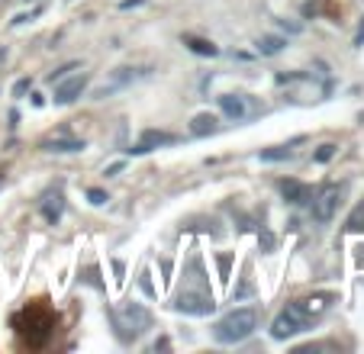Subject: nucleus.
Returning <instances> with one entry per match:
<instances>
[{
    "instance_id": "1",
    "label": "nucleus",
    "mask_w": 364,
    "mask_h": 354,
    "mask_svg": "<svg viewBox=\"0 0 364 354\" xmlns=\"http://www.w3.org/2000/svg\"><path fill=\"white\" fill-rule=\"evenodd\" d=\"M258 309L255 306H242V309H232V313H226L220 322L213 326V338L220 341V345H239V341L252 338L255 328H258Z\"/></svg>"
},
{
    "instance_id": "2",
    "label": "nucleus",
    "mask_w": 364,
    "mask_h": 354,
    "mask_svg": "<svg viewBox=\"0 0 364 354\" xmlns=\"http://www.w3.org/2000/svg\"><path fill=\"white\" fill-rule=\"evenodd\" d=\"M113 328L123 341H136L139 335H145L151 328V313L142 303H126V306L113 309Z\"/></svg>"
},
{
    "instance_id": "3",
    "label": "nucleus",
    "mask_w": 364,
    "mask_h": 354,
    "mask_svg": "<svg viewBox=\"0 0 364 354\" xmlns=\"http://www.w3.org/2000/svg\"><path fill=\"white\" fill-rule=\"evenodd\" d=\"M87 84H90V75H65L62 81H55V103L58 107H68V103H75L77 97L84 94V90H87Z\"/></svg>"
},
{
    "instance_id": "4",
    "label": "nucleus",
    "mask_w": 364,
    "mask_h": 354,
    "mask_svg": "<svg viewBox=\"0 0 364 354\" xmlns=\"http://www.w3.org/2000/svg\"><path fill=\"white\" fill-rule=\"evenodd\" d=\"M171 306L187 316H210L216 309V303L213 296H203V293H181V296H174Z\"/></svg>"
},
{
    "instance_id": "5",
    "label": "nucleus",
    "mask_w": 364,
    "mask_h": 354,
    "mask_svg": "<svg viewBox=\"0 0 364 354\" xmlns=\"http://www.w3.org/2000/svg\"><path fill=\"white\" fill-rule=\"evenodd\" d=\"M338 200H342V187H336V184L326 187V191L313 200V219H316V222H329L338 210Z\"/></svg>"
},
{
    "instance_id": "6",
    "label": "nucleus",
    "mask_w": 364,
    "mask_h": 354,
    "mask_svg": "<svg viewBox=\"0 0 364 354\" xmlns=\"http://www.w3.org/2000/svg\"><path fill=\"white\" fill-rule=\"evenodd\" d=\"M139 75H145V71H136V68H117V75L110 77V81H103L100 87L94 90V97L97 100H103V97H110V94H117V90H123L126 84H132Z\"/></svg>"
},
{
    "instance_id": "7",
    "label": "nucleus",
    "mask_w": 364,
    "mask_h": 354,
    "mask_svg": "<svg viewBox=\"0 0 364 354\" xmlns=\"http://www.w3.org/2000/svg\"><path fill=\"white\" fill-rule=\"evenodd\" d=\"M171 142H174V136H171V132H161V129H145V132H142V139H139V142L129 149V155H145V151L159 149V145H171Z\"/></svg>"
},
{
    "instance_id": "8",
    "label": "nucleus",
    "mask_w": 364,
    "mask_h": 354,
    "mask_svg": "<svg viewBox=\"0 0 364 354\" xmlns=\"http://www.w3.org/2000/svg\"><path fill=\"white\" fill-rule=\"evenodd\" d=\"M42 149L52 151V155H71V151H84L87 142L84 139H71V136H55V139H46Z\"/></svg>"
},
{
    "instance_id": "9",
    "label": "nucleus",
    "mask_w": 364,
    "mask_h": 354,
    "mask_svg": "<svg viewBox=\"0 0 364 354\" xmlns=\"http://www.w3.org/2000/svg\"><path fill=\"white\" fill-rule=\"evenodd\" d=\"M220 107L229 119H245L248 116V100L242 94H223L220 97Z\"/></svg>"
},
{
    "instance_id": "10",
    "label": "nucleus",
    "mask_w": 364,
    "mask_h": 354,
    "mask_svg": "<svg viewBox=\"0 0 364 354\" xmlns=\"http://www.w3.org/2000/svg\"><path fill=\"white\" fill-rule=\"evenodd\" d=\"M281 193L287 203H309V187L300 184V181H281Z\"/></svg>"
},
{
    "instance_id": "11",
    "label": "nucleus",
    "mask_w": 364,
    "mask_h": 354,
    "mask_svg": "<svg viewBox=\"0 0 364 354\" xmlns=\"http://www.w3.org/2000/svg\"><path fill=\"white\" fill-rule=\"evenodd\" d=\"M329 303H332V293H313L309 300H300V306L309 313V319H319L329 309Z\"/></svg>"
},
{
    "instance_id": "12",
    "label": "nucleus",
    "mask_w": 364,
    "mask_h": 354,
    "mask_svg": "<svg viewBox=\"0 0 364 354\" xmlns=\"http://www.w3.org/2000/svg\"><path fill=\"white\" fill-rule=\"evenodd\" d=\"M220 129V119H216L213 113H197L191 123V132L193 136H213V132Z\"/></svg>"
},
{
    "instance_id": "13",
    "label": "nucleus",
    "mask_w": 364,
    "mask_h": 354,
    "mask_svg": "<svg viewBox=\"0 0 364 354\" xmlns=\"http://www.w3.org/2000/svg\"><path fill=\"white\" fill-rule=\"evenodd\" d=\"M184 45L191 48V52H197V55H220V48L213 45V42H206V39H197V36H184Z\"/></svg>"
},
{
    "instance_id": "14",
    "label": "nucleus",
    "mask_w": 364,
    "mask_h": 354,
    "mask_svg": "<svg viewBox=\"0 0 364 354\" xmlns=\"http://www.w3.org/2000/svg\"><path fill=\"white\" fill-rule=\"evenodd\" d=\"M284 45H287V39H281V36H262L258 39V52L262 55H277Z\"/></svg>"
},
{
    "instance_id": "15",
    "label": "nucleus",
    "mask_w": 364,
    "mask_h": 354,
    "mask_svg": "<svg viewBox=\"0 0 364 354\" xmlns=\"http://www.w3.org/2000/svg\"><path fill=\"white\" fill-rule=\"evenodd\" d=\"M345 229H348V232H364V200L355 206V210H351V216L345 219Z\"/></svg>"
},
{
    "instance_id": "16",
    "label": "nucleus",
    "mask_w": 364,
    "mask_h": 354,
    "mask_svg": "<svg viewBox=\"0 0 364 354\" xmlns=\"http://www.w3.org/2000/svg\"><path fill=\"white\" fill-rule=\"evenodd\" d=\"M290 155H294V151H290L287 145H281V149H264V151H258V158H262V161H287Z\"/></svg>"
},
{
    "instance_id": "17",
    "label": "nucleus",
    "mask_w": 364,
    "mask_h": 354,
    "mask_svg": "<svg viewBox=\"0 0 364 354\" xmlns=\"http://www.w3.org/2000/svg\"><path fill=\"white\" fill-rule=\"evenodd\" d=\"M52 200H55V203H48L46 210H42V213H46V219H48V222H55V219L62 216V193H58V197H52Z\"/></svg>"
},
{
    "instance_id": "18",
    "label": "nucleus",
    "mask_w": 364,
    "mask_h": 354,
    "mask_svg": "<svg viewBox=\"0 0 364 354\" xmlns=\"http://www.w3.org/2000/svg\"><path fill=\"white\" fill-rule=\"evenodd\" d=\"M332 155H336V145H329V142H326V145H319V151H316V155H313V161H316V164H326Z\"/></svg>"
},
{
    "instance_id": "19",
    "label": "nucleus",
    "mask_w": 364,
    "mask_h": 354,
    "mask_svg": "<svg viewBox=\"0 0 364 354\" xmlns=\"http://www.w3.org/2000/svg\"><path fill=\"white\" fill-rule=\"evenodd\" d=\"M87 200H90V203H94V206H103V203H107V200H110V197H107V193H103V191H97V187H90V191H87Z\"/></svg>"
},
{
    "instance_id": "20",
    "label": "nucleus",
    "mask_w": 364,
    "mask_h": 354,
    "mask_svg": "<svg viewBox=\"0 0 364 354\" xmlns=\"http://www.w3.org/2000/svg\"><path fill=\"white\" fill-rule=\"evenodd\" d=\"M29 90V77H23V81H16L14 84V97H23Z\"/></svg>"
},
{
    "instance_id": "21",
    "label": "nucleus",
    "mask_w": 364,
    "mask_h": 354,
    "mask_svg": "<svg viewBox=\"0 0 364 354\" xmlns=\"http://www.w3.org/2000/svg\"><path fill=\"white\" fill-rule=\"evenodd\" d=\"M119 171H123V161H117V164H110V168L103 171V174H107V177H113V174H119Z\"/></svg>"
},
{
    "instance_id": "22",
    "label": "nucleus",
    "mask_w": 364,
    "mask_h": 354,
    "mask_svg": "<svg viewBox=\"0 0 364 354\" xmlns=\"http://www.w3.org/2000/svg\"><path fill=\"white\" fill-rule=\"evenodd\" d=\"M355 45H364V20H361V29H358V36H355Z\"/></svg>"
},
{
    "instance_id": "23",
    "label": "nucleus",
    "mask_w": 364,
    "mask_h": 354,
    "mask_svg": "<svg viewBox=\"0 0 364 354\" xmlns=\"http://www.w3.org/2000/svg\"><path fill=\"white\" fill-rule=\"evenodd\" d=\"M4 55H7V52H4V45H0V62H4Z\"/></svg>"
}]
</instances>
